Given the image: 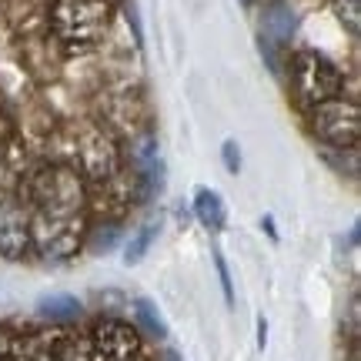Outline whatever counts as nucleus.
Returning a JSON list of instances; mask_svg holds the SVG:
<instances>
[{"mask_svg":"<svg viewBox=\"0 0 361 361\" xmlns=\"http://www.w3.org/2000/svg\"><path fill=\"white\" fill-rule=\"evenodd\" d=\"M87 241L84 218H51L30 211V255L44 261H71Z\"/></svg>","mask_w":361,"mask_h":361,"instance_id":"39448f33","label":"nucleus"},{"mask_svg":"<svg viewBox=\"0 0 361 361\" xmlns=\"http://www.w3.org/2000/svg\"><path fill=\"white\" fill-rule=\"evenodd\" d=\"M30 255V211L17 201H0V258L24 261Z\"/></svg>","mask_w":361,"mask_h":361,"instance_id":"6e6552de","label":"nucleus"},{"mask_svg":"<svg viewBox=\"0 0 361 361\" xmlns=\"http://www.w3.org/2000/svg\"><path fill=\"white\" fill-rule=\"evenodd\" d=\"M214 268H218V278H221V288H224V301L234 305V284H231V271H228V261L221 251H214Z\"/></svg>","mask_w":361,"mask_h":361,"instance_id":"dca6fc26","label":"nucleus"},{"mask_svg":"<svg viewBox=\"0 0 361 361\" xmlns=\"http://www.w3.org/2000/svg\"><path fill=\"white\" fill-rule=\"evenodd\" d=\"M90 345L97 361H141L144 335L128 318H101L90 328Z\"/></svg>","mask_w":361,"mask_h":361,"instance_id":"423d86ee","label":"nucleus"},{"mask_svg":"<svg viewBox=\"0 0 361 361\" xmlns=\"http://www.w3.org/2000/svg\"><path fill=\"white\" fill-rule=\"evenodd\" d=\"M295 11L284 4V0H278V4H271L268 11H264V34H268V40H274V44H288L291 40V34H295Z\"/></svg>","mask_w":361,"mask_h":361,"instance_id":"9b49d317","label":"nucleus"},{"mask_svg":"<svg viewBox=\"0 0 361 361\" xmlns=\"http://www.w3.org/2000/svg\"><path fill=\"white\" fill-rule=\"evenodd\" d=\"M78 164L74 168L80 171L84 180H111L121 168V154H117V144L101 134V130H87L78 144Z\"/></svg>","mask_w":361,"mask_h":361,"instance_id":"0eeeda50","label":"nucleus"},{"mask_svg":"<svg viewBox=\"0 0 361 361\" xmlns=\"http://www.w3.org/2000/svg\"><path fill=\"white\" fill-rule=\"evenodd\" d=\"M264 341H268V324H264V318H258V345L264 348Z\"/></svg>","mask_w":361,"mask_h":361,"instance_id":"a211bd4d","label":"nucleus"},{"mask_svg":"<svg viewBox=\"0 0 361 361\" xmlns=\"http://www.w3.org/2000/svg\"><path fill=\"white\" fill-rule=\"evenodd\" d=\"M335 13L341 27H348L351 37H358L361 30V11H358V0H335Z\"/></svg>","mask_w":361,"mask_h":361,"instance_id":"2eb2a0df","label":"nucleus"},{"mask_svg":"<svg viewBox=\"0 0 361 361\" xmlns=\"http://www.w3.org/2000/svg\"><path fill=\"white\" fill-rule=\"evenodd\" d=\"M308 130L331 151H355L361 137V107L351 97L338 94L331 101H322L305 111Z\"/></svg>","mask_w":361,"mask_h":361,"instance_id":"20e7f679","label":"nucleus"},{"mask_svg":"<svg viewBox=\"0 0 361 361\" xmlns=\"http://www.w3.org/2000/svg\"><path fill=\"white\" fill-rule=\"evenodd\" d=\"M54 361H97L94 355V345H90V335H57V345H54Z\"/></svg>","mask_w":361,"mask_h":361,"instance_id":"ddd939ff","label":"nucleus"},{"mask_svg":"<svg viewBox=\"0 0 361 361\" xmlns=\"http://www.w3.org/2000/svg\"><path fill=\"white\" fill-rule=\"evenodd\" d=\"M27 211L51 218H84L87 180L74 164H44L27 180Z\"/></svg>","mask_w":361,"mask_h":361,"instance_id":"f257e3e1","label":"nucleus"},{"mask_svg":"<svg viewBox=\"0 0 361 361\" xmlns=\"http://www.w3.org/2000/svg\"><path fill=\"white\" fill-rule=\"evenodd\" d=\"M154 238H157V224H144L141 231L128 241V247H124V264H137V261H144V255H147L151 245H154Z\"/></svg>","mask_w":361,"mask_h":361,"instance_id":"4468645a","label":"nucleus"},{"mask_svg":"<svg viewBox=\"0 0 361 361\" xmlns=\"http://www.w3.org/2000/svg\"><path fill=\"white\" fill-rule=\"evenodd\" d=\"M194 218L204 224L207 231H221L228 224V207H224V197H221L214 188H197L194 191Z\"/></svg>","mask_w":361,"mask_h":361,"instance_id":"1a4fd4ad","label":"nucleus"},{"mask_svg":"<svg viewBox=\"0 0 361 361\" xmlns=\"http://www.w3.org/2000/svg\"><path fill=\"white\" fill-rule=\"evenodd\" d=\"M107 0H54L51 27L64 47H94L111 27Z\"/></svg>","mask_w":361,"mask_h":361,"instance_id":"f03ea898","label":"nucleus"},{"mask_svg":"<svg viewBox=\"0 0 361 361\" xmlns=\"http://www.w3.org/2000/svg\"><path fill=\"white\" fill-rule=\"evenodd\" d=\"M221 157H224V168H228V174H238V171H241V147H238V141H224V144H221Z\"/></svg>","mask_w":361,"mask_h":361,"instance_id":"f3484780","label":"nucleus"},{"mask_svg":"<svg viewBox=\"0 0 361 361\" xmlns=\"http://www.w3.org/2000/svg\"><path fill=\"white\" fill-rule=\"evenodd\" d=\"M130 314H134V328L147 338H157V341H164L168 338V324H164V314L157 308L151 298H134L130 301Z\"/></svg>","mask_w":361,"mask_h":361,"instance_id":"9d476101","label":"nucleus"},{"mask_svg":"<svg viewBox=\"0 0 361 361\" xmlns=\"http://www.w3.org/2000/svg\"><path fill=\"white\" fill-rule=\"evenodd\" d=\"M80 311H84V305H80L74 295H51L40 301V314L47 318V322L54 324H71L80 318Z\"/></svg>","mask_w":361,"mask_h":361,"instance_id":"f8f14e48","label":"nucleus"},{"mask_svg":"<svg viewBox=\"0 0 361 361\" xmlns=\"http://www.w3.org/2000/svg\"><path fill=\"white\" fill-rule=\"evenodd\" d=\"M291 94L295 101L308 111L314 104L331 101L345 90V74L341 67L322 51H311V47H301V51L291 54Z\"/></svg>","mask_w":361,"mask_h":361,"instance_id":"7ed1b4c3","label":"nucleus"}]
</instances>
